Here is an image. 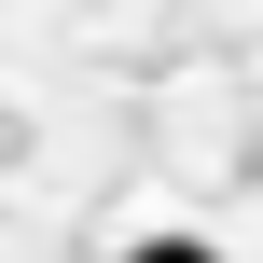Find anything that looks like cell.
<instances>
[{
  "label": "cell",
  "instance_id": "cell-1",
  "mask_svg": "<svg viewBox=\"0 0 263 263\" xmlns=\"http://www.w3.org/2000/svg\"><path fill=\"white\" fill-rule=\"evenodd\" d=\"M125 263H208V236H153V250H125Z\"/></svg>",
  "mask_w": 263,
  "mask_h": 263
}]
</instances>
